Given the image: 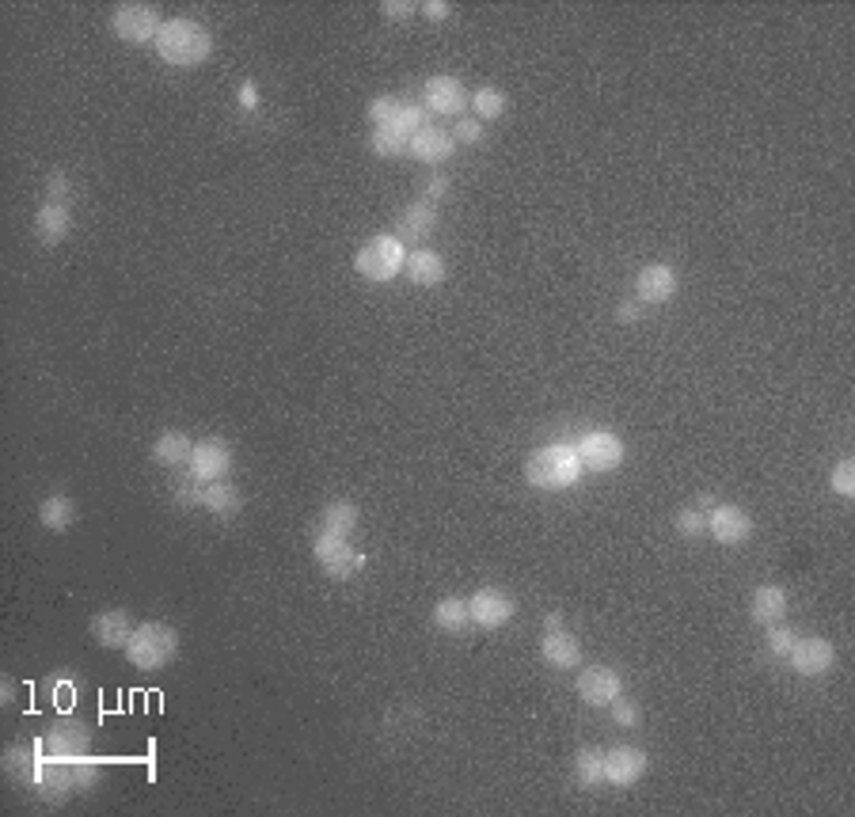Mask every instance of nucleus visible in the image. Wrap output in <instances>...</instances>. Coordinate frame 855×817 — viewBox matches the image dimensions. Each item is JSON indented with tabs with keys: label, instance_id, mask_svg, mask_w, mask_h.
<instances>
[{
	"label": "nucleus",
	"instance_id": "f257e3e1",
	"mask_svg": "<svg viewBox=\"0 0 855 817\" xmlns=\"http://www.w3.org/2000/svg\"><path fill=\"white\" fill-rule=\"evenodd\" d=\"M156 54L164 57L168 65L194 69V65H202L213 54V38L194 19H164V27L156 35Z\"/></svg>",
	"mask_w": 855,
	"mask_h": 817
},
{
	"label": "nucleus",
	"instance_id": "f03ea898",
	"mask_svg": "<svg viewBox=\"0 0 855 817\" xmlns=\"http://www.w3.org/2000/svg\"><path fill=\"white\" fill-rule=\"evenodd\" d=\"M525 479L536 491H567L582 479V460L574 453V445H544L529 456Z\"/></svg>",
	"mask_w": 855,
	"mask_h": 817
},
{
	"label": "nucleus",
	"instance_id": "7ed1b4c3",
	"mask_svg": "<svg viewBox=\"0 0 855 817\" xmlns=\"http://www.w3.org/2000/svg\"><path fill=\"white\" fill-rule=\"evenodd\" d=\"M179 654V631L171 624H160V620H149V624H137L130 635V643H126V658L130 665L137 669H164Z\"/></svg>",
	"mask_w": 855,
	"mask_h": 817
},
{
	"label": "nucleus",
	"instance_id": "20e7f679",
	"mask_svg": "<svg viewBox=\"0 0 855 817\" xmlns=\"http://www.w3.org/2000/svg\"><path fill=\"white\" fill-rule=\"evenodd\" d=\"M407 263V251H403V240L399 236H373L369 244L358 247L354 255V270L369 282H392L399 278V270Z\"/></svg>",
	"mask_w": 855,
	"mask_h": 817
},
{
	"label": "nucleus",
	"instance_id": "39448f33",
	"mask_svg": "<svg viewBox=\"0 0 855 817\" xmlns=\"http://www.w3.org/2000/svg\"><path fill=\"white\" fill-rule=\"evenodd\" d=\"M312 555H316V563L323 567L327 578H350V574H358L365 567V555L358 548H350V536H339V532H316L312 536Z\"/></svg>",
	"mask_w": 855,
	"mask_h": 817
},
{
	"label": "nucleus",
	"instance_id": "423d86ee",
	"mask_svg": "<svg viewBox=\"0 0 855 817\" xmlns=\"http://www.w3.org/2000/svg\"><path fill=\"white\" fill-rule=\"evenodd\" d=\"M111 27L122 42H156L164 19L149 4H122V8H114Z\"/></svg>",
	"mask_w": 855,
	"mask_h": 817
},
{
	"label": "nucleus",
	"instance_id": "0eeeda50",
	"mask_svg": "<svg viewBox=\"0 0 855 817\" xmlns=\"http://www.w3.org/2000/svg\"><path fill=\"white\" fill-rule=\"evenodd\" d=\"M232 472V449L221 437H206V441H194V453H190L187 475L194 483H213V479H225Z\"/></svg>",
	"mask_w": 855,
	"mask_h": 817
},
{
	"label": "nucleus",
	"instance_id": "6e6552de",
	"mask_svg": "<svg viewBox=\"0 0 855 817\" xmlns=\"http://www.w3.org/2000/svg\"><path fill=\"white\" fill-rule=\"evenodd\" d=\"M42 745H46V757H57V760L84 757L88 745H92V730H88V722L65 715V719H57L54 726L42 734Z\"/></svg>",
	"mask_w": 855,
	"mask_h": 817
},
{
	"label": "nucleus",
	"instance_id": "1a4fd4ad",
	"mask_svg": "<svg viewBox=\"0 0 855 817\" xmlns=\"http://www.w3.org/2000/svg\"><path fill=\"white\" fill-rule=\"evenodd\" d=\"M574 453H578L586 472H612L624 460V441L616 434H608V430H593V434H582Z\"/></svg>",
	"mask_w": 855,
	"mask_h": 817
},
{
	"label": "nucleus",
	"instance_id": "9d476101",
	"mask_svg": "<svg viewBox=\"0 0 855 817\" xmlns=\"http://www.w3.org/2000/svg\"><path fill=\"white\" fill-rule=\"evenodd\" d=\"M624 692V681L616 669L608 665H586L582 677H578V696L589 703V707H608L612 700H620Z\"/></svg>",
	"mask_w": 855,
	"mask_h": 817
},
{
	"label": "nucleus",
	"instance_id": "9b49d317",
	"mask_svg": "<svg viewBox=\"0 0 855 817\" xmlns=\"http://www.w3.org/2000/svg\"><path fill=\"white\" fill-rule=\"evenodd\" d=\"M677 285H681V278H677L673 266L650 263V266H643L639 278H635V297H639V304H665V301H673Z\"/></svg>",
	"mask_w": 855,
	"mask_h": 817
},
{
	"label": "nucleus",
	"instance_id": "f8f14e48",
	"mask_svg": "<svg viewBox=\"0 0 855 817\" xmlns=\"http://www.w3.org/2000/svg\"><path fill=\"white\" fill-rule=\"evenodd\" d=\"M456 149V137L449 130H441V126H422V130H415L411 137H407V152L415 156V160H422V164H445L449 156H453Z\"/></svg>",
	"mask_w": 855,
	"mask_h": 817
},
{
	"label": "nucleus",
	"instance_id": "ddd939ff",
	"mask_svg": "<svg viewBox=\"0 0 855 817\" xmlns=\"http://www.w3.org/2000/svg\"><path fill=\"white\" fill-rule=\"evenodd\" d=\"M468 612H472V624L502 627V624H510V620H513L517 605H513L502 589L487 586V589H479V593H472V597H468Z\"/></svg>",
	"mask_w": 855,
	"mask_h": 817
},
{
	"label": "nucleus",
	"instance_id": "4468645a",
	"mask_svg": "<svg viewBox=\"0 0 855 817\" xmlns=\"http://www.w3.org/2000/svg\"><path fill=\"white\" fill-rule=\"evenodd\" d=\"M787 662L795 665V673L802 677H821V673H829L836 662V650L829 639H795L791 646V654H787Z\"/></svg>",
	"mask_w": 855,
	"mask_h": 817
},
{
	"label": "nucleus",
	"instance_id": "2eb2a0df",
	"mask_svg": "<svg viewBox=\"0 0 855 817\" xmlns=\"http://www.w3.org/2000/svg\"><path fill=\"white\" fill-rule=\"evenodd\" d=\"M707 532L719 544H745L753 536V517L741 510V506H715V510L707 513Z\"/></svg>",
	"mask_w": 855,
	"mask_h": 817
},
{
	"label": "nucleus",
	"instance_id": "dca6fc26",
	"mask_svg": "<svg viewBox=\"0 0 855 817\" xmlns=\"http://www.w3.org/2000/svg\"><path fill=\"white\" fill-rule=\"evenodd\" d=\"M35 791L42 802L50 806H61L69 795H76V776H73V764L69 760H57L46 757V768H42V779L35 783Z\"/></svg>",
	"mask_w": 855,
	"mask_h": 817
},
{
	"label": "nucleus",
	"instance_id": "f3484780",
	"mask_svg": "<svg viewBox=\"0 0 855 817\" xmlns=\"http://www.w3.org/2000/svg\"><path fill=\"white\" fill-rule=\"evenodd\" d=\"M643 772H646L643 749L620 745V749L605 753V783H612V787H631V783H639V779H643Z\"/></svg>",
	"mask_w": 855,
	"mask_h": 817
},
{
	"label": "nucleus",
	"instance_id": "a211bd4d",
	"mask_svg": "<svg viewBox=\"0 0 855 817\" xmlns=\"http://www.w3.org/2000/svg\"><path fill=\"white\" fill-rule=\"evenodd\" d=\"M42 768H46V745L38 741V745H12L8 753H4V772L19 783H31L35 787L38 779H42Z\"/></svg>",
	"mask_w": 855,
	"mask_h": 817
},
{
	"label": "nucleus",
	"instance_id": "6ab92c4d",
	"mask_svg": "<svg viewBox=\"0 0 855 817\" xmlns=\"http://www.w3.org/2000/svg\"><path fill=\"white\" fill-rule=\"evenodd\" d=\"M426 107L434 114H460L468 107V92L456 76H430L426 84Z\"/></svg>",
	"mask_w": 855,
	"mask_h": 817
},
{
	"label": "nucleus",
	"instance_id": "aec40b11",
	"mask_svg": "<svg viewBox=\"0 0 855 817\" xmlns=\"http://www.w3.org/2000/svg\"><path fill=\"white\" fill-rule=\"evenodd\" d=\"M92 635L99 646H107V650H126L133 635V620L122 612V608H107V612H99L92 620Z\"/></svg>",
	"mask_w": 855,
	"mask_h": 817
},
{
	"label": "nucleus",
	"instance_id": "412c9836",
	"mask_svg": "<svg viewBox=\"0 0 855 817\" xmlns=\"http://www.w3.org/2000/svg\"><path fill=\"white\" fill-rule=\"evenodd\" d=\"M540 654H544V662L555 665V669H574V665L582 662V646H578V639H574L570 631H563V627H548V631H544Z\"/></svg>",
	"mask_w": 855,
	"mask_h": 817
},
{
	"label": "nucleus",
	"instance_id": "4be33fe9",
	"mask_svg": "<svg viewBox=\"0 0 855 817\" xmlns=\"http://www.w3.org/2000/svg\"><path fill=\"white\" fill-rule=\"evenodd\" d=\"M35 232L38 240H46V244H61L69 232H73V213L65 202H46V206L35 213Z\"/></svg>",
	"mask_w": 855,
	"mask_h": 817
},
{
	"label": "nucleus",
	"instance_id": "5701e85b",
	"mask_svg": "<svg viewBox=\"0 0 855 817\" xmlns=\"http://www.w3.org/2000/svg\"><path fill=\"white\" fill-rule=\"evenodd\" d=\"M190 453H194V441L183 430H164L152 441V460L164 464V468H187Z\"/></svg>",
	"mask_w": 855,
	"mask_h": 817
},
{
	"label": "nucleus",
	"instance_id": "b1692460",
	"mask_svg": "<svg viewBox=\"0 0 855 817\" xmlns=\"http://www.w3.org/2000/svg\"><path fill=\"white\" fill-rule=\"evenodd\" d=\"M403 274H407L415 285L434 289V285L445 282V259H441L437 251H411V255H407V263H403Z\"/></svg>",
	"mask_w": 855,
	"mask_h": 817
},
{
	"label": "nucleus",
	"instance_id": "393cba45",
	"mask_svg": "<svg viewBox=\"0 0 855 817\" xmlns=\"http://www.w3.org/2000/svg\"><path fill=\"white\" fill-rule=\"evenodd\" d=\"M787 608H791V601H787V589H779V586H760L757 593H753V605H749V612H753V620L757 624H779L783 616H787Z\"/></svg>",
	"mask_w": 855,
	"mask_h": 817
},
{
	"label": "nucleus",
	"instance_id": "a878e982",
	"mask_svg": "<svg viewBox=\"0 0 855 817\" xmlns=\"http://www.w3.org/2000/svg\"><path fill=\"white\" fill-rule=\"evenodd\" d=\"M434 225H437L434 202H411V206L399 213V240H418V236L434 232Z\"/></svg>",
	"mask_w": 855,
	"mask_h": 817
},
{
	"label": "nucleus",
	"instance_id": "bb28decb",
	"mask_svg": "<svg viewBox=\"0 0 855 817\" xmlns=\"http://www.w3.org/2000/svg\"><path fill=\"white\" fill-rule=\"evenodd\" d=\"M240 491L228 483V479H213V483H202V506L209 513H217V517H232V513H240Z\"/></svg>",
	"mask_w": 855,
	"mask_h": 817
},
{
	"label": "nucleus",
	"instance_id": "cd10ccee",
	"mask_svg": "<svg viewBox=\"0 0 855 817\" xmlns=\"http://www.w3.org/2000/svg\"><path fill=\"white\" fill-rule=\"evenodd\" d=\"M38 521L46 525V529L54 532H65L69 525L76 521V506L69 494H50L42 506H38Z\"/></svg>",
	"mask_w": 855,
	"mask_h": 817
},
{
	"label": "nucleus",
	"instance_id": "c85d7f7f",
	"mask_svg": "<svg viewBox=\"0 0 855 817\" xmlns=\"http://www.w3.org/2000/svg\"><path fill=\"white\" fill-rule=\"evenodd\" d=\"M434 624L441 627V631H449V635L464 631V627L472 624L468 601H460V597H445V601H437V605H434Z\"/></svg>",
	"mask_w": 855,
	"mask_h": 817
},
{
	"label": "nucleus",
	"instance_id": "c756f323",
	"mask_svg": "<svg viewBox=\"0 0 855 817\" xmlns=\"http://www.w3.org/2000/svg\"><path fill=\"white\" fill-rule=\"evenodd\" d=\"M323 532H339V536H350V532L358 529V506L354 502H327V510H323V521H320Z\"/></svg>",
	"mask_w": 855,
	"mask_h": 817
},
{
	"label": "nucleus",
	"instance_id": "7c9ffc66",
	"mask_svg": "<svg viewBox=\"0 0 855 817\" xmlns=\"http://www.w3.org/2000/svg\"><path fill=\"white\" fill-rule=\"evenodd\" d=\"M574 776H578L582 787H601V783H605V753L582 749V753L574 757Z\"/></svg>",
	"mask_w": 855,
	"mask_h": 817
},
{
	"label": "nucleus",
	"instance_id": "2f4dec72",
	"mask_svg": "<svg viewBox=\"0 0 855 817\" xmlns=\"http://www.w3.org/2000/svg\"><path fill=\"white\" fill-rule=\"evenodd\" d=\"M468 103L475 107V118H479V122H494V118L506 114V95L498 92V88H479Z\"/></svg>",
	"mask_w": 855,
	"mask_h": 817
},
{
	"label": "nucleus",
	"instance_id": "473e14b6",
	"mask_svg": "<svg viewBox=\"0 0 855 817\" xmlns=\"http://www.w3.org/2000/svg\"><path fill=\"white\" fill-rule=\"evenodd\" d=\"M422 126H426V107H418V103H407V99H403V103H399V114L392 118V126H388V130L411 137V133L422 130Z\"/></svg>",
	"mask_w": 855,
	"mask_h": 817
},
{
	"label": "nucleus",
	"instance_id": "72a5a7b5",
	"mask_svg": "<svg viewBox=\"0 0 855 817\" xmlns=\"http://www.w3.org/2000/svg\"><path fill=\"white\" fill-rule=\"evenodd\" d=\"M369 145H373L377 156H403V152H407V137L396 130H388V126H377L373 137H369Z\"/></svg>",
	"mask_w": 855,
	"mask_h": 817
},
{
	"label": "nucleus",
	"instance_id": "f704fd0d",
	"mask_svg": "<svg viewBox=\"0 0 855 817\" xmlns=\"http://www.w3.org/2000/svg\"><path fill=\"white\" fill-rule=\"evenodd\" d=\"M399 103H403V99H396V95H377V99L369 103V118H373L377 126H392V118L399 114Z\"/></svg>",
	"mask_w": 855,
	"mask_h": 817
},
{
	"label": "nucleus",
	"instance_id": "c9c22d12",
	"mask_svg": "<svg viewBox=\"0 0 855 817\" xmlns=\"http://www.w3.org/2000/svg\"><path fill=\"white\" fill-rule=\"evenodd\" d=\"M833 491L844 498H855V460H840L833 468Z\"/></svg>",
	"mask_w": 855,
	"mask_h": 817
},
{
	"label": "nucleus",
	"instance_id": "e433bc0d",
	"mask_svg": "<svg viewBox=\"0 0 855 817\" xmlns=\"http://www.w3.org/2000/svg\"><path fill=\"white\" fill-rule=\"evenodd\" d=\"M795 639H798V635L791 631V627H783V624L768 627V650H772V654H779V658H787V654H791Z\"/></svg>",
	"mask_w": 855,
	"mask_h": 817
},
{
	"label": "nucleus",
	"instance_id": "4c0bfd02",
	"mask_svg": "<svg viewBox=\"0 0 855 817\" xmlns=\"http://www.w3.org/2000/svg\"><path fill=\"white\" fill-rule=\"evenodd\" d=\"M703 529H707V513L703 510L677 513V532H681V536H703Z\"/></svg>",
	"mask_w": 855,
	"mask_h": 817
},
{
	"label": "nucleus",
	"instance_id": "58836bf2",
	"mask_svg": "<svg viewBox=\"0 0 855 817\" xmlns=\"http://www.w3.org/2000/svg\"><path fill=\"white\" fill-rule=\"evenodd\" d=\"M445 194H449V175L430 171V175L422 179V202H434V198H445Z\"/></svg>",
	"mask_w": 855,
	"mask_h": 817
},
{
	"label": "nucleus",
	"instance_id": "ea45409f",
	"mask_svg": "<svg viewBox=\"0 0 855 817\" xmlns=\"http://www.w3.org/2000/svg\"><path fill=\"white\" fill-rule=\"evenodd\" d=\"M608 707H612V722H616V726H639V707H635V703L612 700Z\"/></svg>",
	"mask_w": 855,
	"mask_h": 817
},
{
	"label": "nucleus",
	"instance_id": "a19ab883",
	"mask_svg": "<svg viewBox=\"0 0 855 817\" xmlns=\"http://www.w3.org/2000/svg\"><path fill=\"white\" fill-rule=\"evenodd\" d=\"M453 137L460 141V145H475V141L483 137V122H479V118H460Z\"/></svg>",
	"mask_w": 855,
	"mask_h": 817
},
{
	"label": "nucleus",
	"instance_id": "79ce46f5",
	"mask_svg": "<svg viewBox=\"0 0 855 817\" xmlns=\"http://www.w3.org/2000/svg\"><path fill=\"white\" fill-rule=\"evenodd\" d=\"M69 190H73L69 175H65V171H54V175H50V183H46V194H50V202H65V206H69V198H65Z\"/></svg>",
	"mask_w": 855,
	"mask_h": 817
},
{
	"label": "nucleus",
	"instance_id": "37998d69",
	"mask_svg": "<svg viewBox=\"0 0 855 817\" xmlns=\"http://www.w3.org/2000/svg\"><path fill=\"white\" fill-rule=\"evenodd\" d=\"M380 12L388 19H396V23H407V19L415 16V4H411V0H384Z\"/></svg>",
	"mask_w": 855,
	"mask_h": 817
},
{
	"label": "nucleus",
	"instance_id": "c03bdc74",
	"mask_svg": "<svg viewBox=\"0 0 855 817\" xmlns=\"http://www.w3.org/2000/svg\"><path fill=\"white\" fill-rule=\"evenodd\" d=\"M449 12H453V4H449V0H426V4H422V16L434 19V23H441Z\"/></svg>",
	"mask_w": 855,
	"mask_h": 817
},
{
	"label": "nucleus",
	"instance_id": "a18cd8bd",
	"mask_svg": "<svg viewBox=\"0 0 855 817\" xmlns=\"http://www.w3.org/2000/svg\"><path fill=\"white\" fill-rule=\"evenodd\" d=\"M639 316H643V304L639 301H624L620 308H616V320L620 323H635Z\"/></svg>",
	"mask_w": 855,
	"mask_h": 817
},
{
	"label": "nucleus",
	"instance_id": "49530a36",
	"mask_svg": "<svg viewBox=\"0 0 855 817\" xmlns=\"http://www.w3.org/2000/svg\"><path fill=\"white\" fill-rule=\"evenodd\" d=\"M255 99H259V92H255L251 84H244V88H240V103H244V107H255Z\"/></svg>",
	"mask_w": 855,
	"mask_h": 817
},
{
	"label": "nucleus",
	"instance_id": "de8ad7c7",
	"mask_svg": "<svg viewBox=\"0 0 855 817\" xmlns=\"http://www.w3.org/2000/svg\"><path fill=\"white\" fill-rule=\"evenodd\" d=\"M12 692H16V681H12V677H4V688H0V696H4V700H12Z\"/></svg>",
	"mask_w": 855,
	"mask_h": 817
}]
</instances>
